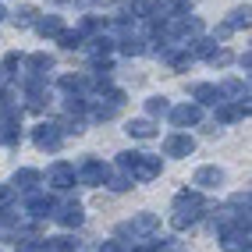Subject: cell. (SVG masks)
I'll return each instance as SVG.
<instances>
[{
	"label": "cell",
	"instance_id": "obj_1",
	"mask_svg": "<svg viewBox=\"0 0 252 252\" xmlns=\"http://www.w3.org/2000/svg\"><path fill=\"white\" fill-rule=\"evenodd\" d=\"M32 142H36L43 153H57V149L64 146V131L54 121H39L36 128H32Z\"/></svg>",
	"mask_w": 252,
	"mask_h": 252
},
{
	"label": "cell",
	"instance_id": "obj_2",
	"mask_svg": "<svg viewBox=\"0 0 252 252\" xmlns=\"http://www.w3.org/2000/svg\"><path fill=\"white\" fill-rule=\"evenodd\" d=\"M163 153L174 157V160H189V157L195 153V139H192L185 128H178V131H171V135L163 139Z\"/></svg>",
	"mask_w": 252,
	"mask_h": 252
},
{
	"label": "cell",
	"instance_id": "obj_3",
	"mask_svg": "<svg viewBox=\"0 0 252 252\" xmlns=\"http://www.w3.org/2000/svg\"><path fill=\"white\" fill-rule=\"evenodd\" d=\"M107 174H110V167H107L103 160H96V157H86V160L75 167V178H78L82 185H103Z\"/></svg>",
	"mask_w": 252,
	"mask_h": 252
},
{
	"label": "cell",
	"instance_id": "obj_4",
	"mask_svg": "<svg viewBox=\"0 0 252 252\" xmlns=\"http://www.w3.org/2000/svg\"><path fill=\"white\" fill-rule=\"evenodd\" d=\"M46 181H50V189H54V192H68V189H75V185H78V178H75V163L57 160L54 167H50Z\"/></svg>",
	"mask_w": 252,
	"mask_h": 252
},
{
	"label": "cell",
	"instance_id": "obj_5",
	"mask_svg": "<svg viewBox=\"0 0 252 252\" xmlns=\"http://www.w3.org/2000/svg\"><path fill=\"white\" fill-rule=\"evenodd\" d=\"M22 199H25V206H29V217H36V220H46L50 213H54V199H50L46 192H39V189H29V192H22Z\"/></svg>",
	"mask_w": 252,
	"mask_h": 252
},
{
	"label": "cell",
	"instance_id": "obj_6",
	"mask_svg": "<svg viewBox=\"0 0 252 252\" xmlns=\"http://www.w3.org/2000/svg\"><path fill=\"white\" fill-rule=\"evenodd\" d=\"M167 117H171L174 128H195L199 121H203V107L199 103H178V107L167 110Z\"/></svg>",
	"mask_w": 252,
	"mask_h": 252
},
{
	"label": "cell",
	"instance_id": "obj_7",
	"mask_svg": "<svg viewBox=\"0 0 252 252\" xmlns=\"http://www.w3.org/2000/svg\"><path fill=\"white\" fill-rule=\"evenodd\" d=\"M22 142V117L18 110L0 114V146H18Z\"/></svg>",
	"mask_w": 252,
	"mask_h": 252
},
{
	"label": "cell",
	"instance_id": "obj_8",
	"mask_svg": "<svg viewBox=\"0 0 252 252\" xmlns=\"http://www.w3.org/2000/svg\"><path fill=\"white\" fill-rule=\"evenodd\" d=\"M174 210H181V213H192L195 220H199V213L206 210L203 189H185V192H178V195H174Z\"/></svg>",
	"mask_w": 252,
	"mask_h": 252
},
{
	"label": "cell",
	"instance_id": "obj_9",
	"mask_svg": "<svg viewBox=\"0 0 252 252\" xmlns=\"http://www.w3.org/2000/svg\"><path fill=\"white\" fill-rule=\"evenodd\" d=\"M220 249L224 252H249V227H242V224L224 227L220 231Z\"/></svg>",
	"mask_w": 252,
	"mask_h": 252
},
{
	"label": "cell",
	"instance_id": "obj_10",
	"mask_svg": "<svg viewBox=\"0 0 252 252\" xmlns=\"http://www.w3.org/2000/svg\"><path fill=\"white\" fill-rule=\"evenodd\" d=\"M54 217L57 224H64V227H82V220H86V210H82L78 203H61V206H54Z\"/></svg>",
	"mask_w": 252,
	"mask_h": 252
},
{
	"label": "cell",
	"instance_id": "obj_11",
	"mask_svg": "<svg viewBox=\"0 0 252 252\" xmlns=\"http://www.w3.org/2000/svg\"><path fill=\"white\" fill-rule=\"evenodd\" d=\"M224 181H227V174H224L217 163L199 167V171H195V178H192V185H195V189H220Z\"/></svg>",
	"mask_w": 252,
	"mask_h": 252
},
{
	"label": "cell",
	"instance_id": "obj_12",
	"mask_svg": "<svg viewBox=\"0 0 252 252\" xmlns=\"http://www.w3.org/2000/svg\"><path fill=\"white\" fill-rule=\"evenodd\" d=\"M160 171H163V160L160 157H139V163L131 167V178H139V181H153V178H160Z\"/></svg>",
	"mask_w": 252,
	"mask_h": 252
},
{
	"label": "cell",
	"instance_id": "obj_13",
	"mask_svg": "<svg viewBox=\"0 0 252 252\" xmlns=\"http://www.w3.org/2000/svg\"><path fill=\"white\" fill-rule=\"evenodd\" d=\"M131 234H135V238H142V234H153L157 227H160V217L157 213H149V210H142V213H135L131 217Z\"/></svg>",
	"mask_w": 252,
	"mask_h": 252
},
{
	"label": "cell",
	"instance_id": "obj_14",
	"mask_svg": "<svg viewBox=\"0 0 252 252\" xmlns=\"http://www.w3.org/2000/svg\"><path fill=\"white\" fill-rule=\"evenodd\" d=\"M32 29H36L43 39H54L57 32L64 29V18H57V14H39V18L32 22Z\"/></svg>",
	"mask_w": 252,
	"mask_h": 252
},
{
	"label": "cell",
	"instance_id": "obj_15",
	"mask_svg": "<svg viewBox=\"0 0 252 252\" xmlns=\"http://www.w3.org/2000/svg\"><path fill=\"white\" fill-rule=\"evenodd\" d=\"M46 71H54V57H50V54H32V57H25V75L46 78Z\"/></svg>",
	"mask_w": 252,
	"mask_h": 252
},
{
	"label": "cell",
	"instance_id": "obj_16",
	"mask_svg": "<svg viewBox=\"0 0 252 252\" xmlns=\"http://www.w3.org/2000/svg\"><path fill=\"white\" fill-rule=\"evenodd\" d=\"M39 181H43V174L36 171V167H18L14 171V189H22V192H29V189H39Z\"/></svg>",
	"mask_w": 252,
	"mask_h": 252
},
{
	"label": "cell",
	"instance_id": "obj_17",
	"mask_svg": "<svg viewBox=\"0 0 252 252\" xmlns=\"http://www.w3.org/2000/svg\"><path fill=\"white\" fill-rule=\"evenodd\" d=\"M125 131L131 139H153L157 135V125H153V117H135V121H128Z\"/></svg>",
	"mask_w": 252,
	"mask_h": 252
},
{
	"label": "cell",
	"instance_id": "obj_18",
	"mask_svg": "<svg viewBox=\"0 0 252 252\" xmlns=\"http://www.w3.org/2000/svg\"><path fill=\"white\" fill-rule=\"evenodd\" d=\"M39 245H43V252H78V238H75V234H57V238H46Z\"/></svg>",
	"mask_w": 252,
	"mask_h": 252
},
{
	"label": "cell",
	"instance_id": "obj_19",
	"mask_svg": "<svg viewBox=\"0 0 252 252\" xmlns=\"http://www.w3.org/2000/svg\"><path fill=\"white\" fill-rule=\"evenodd\" d=\"M220 99V93H217V86H210V82H199V86H192V103L199 107H210Z\"/></svg>",
	"mask_w": 252,
	"mask_h": 252
},
{
	"label": "cell",
	"instance_id": "obj_20",
	"mask_svg": "<svg viewBox=\"0 0 252 252\" xmlns=\"http://www.w3.org/2000/svg\"><path fill=\"white\" fill-rule=\"evenodd\" d=\"M128 14L131 18H153V14H163L157 0H128Z\"/></svg>",
	"mask_w": 252,
	"mask_h": 252
},
{
	"label": "cell",
	"instance_id": "obj_21",
	"mask_svg": "<svg viewBox=\"0 0 252 252\" xmlns=\"http://www.w3.org/2000/svg\"><path fill=\"white\" fill-rule=\"evenodd\" d=\"M189 46H192V50H189L192 57L206 61V57L213 54V50H217V39H213V36H195V39H189Z\"/></svg>",
	"mask_w": 252,
	"mask_h": 252
},
{
	"label": "cell",
	"instance_id": "obj_22",
	"mask_svg": "<svg viewBox=\"0 0 252 252\" xmlns=\"http://www.w3.org/2000/svg\"><path fill=\"white\" fill-rule=\"evenodd\" d=\"M64 114L68 117H86L89 114V103L82 93H68V99H64Z\"/></svg>",
	"mask_w": 252,
	"mask_h": 252
},
{
	"label": "cell",
	"instance_id": "obj_23",
	"mask_svg": "<svg viewBox=\"0 0 252 252\" xmlns=\"http://www.w3.org/2000/svg\"><path fill=\"white\" fill-rule=\"evenodd\" d=\"M217 93H220V99H224V96H231V99H242V96L249 93V86H245L242 78H224V82H220V89H217Z\"/></svg>",
	"mask_w": 252,
	"mask_h": 252
},
{
	"label": "cell",
	"instance_id": "obj_24",
	"mask_svg": "<svg viewBox=\"0 0 252 252\" xmlns=\"http://www.w3.org/2000/svg\"><path fill=\"white\" fill-rule=\"evenodd\" d=\"M110 50H114V39H110V36H96V39H89V57H93V61L110 57Z\"/></svg>",
	"mask_w": 252,
	"mask_h": 252
},
{
	"label": "cell",
	"instance_id": "obj_25",
	"mask_svg": "<svg viewBox=\"0 0 252 252\" xmlns=\"http://www.w3.org/2000/svg\"><path fill=\"white\" fill-rule=\"evenodd\" d=\"M36 18H39V7H32V4H25V7H18V11L11 14V22L18 25V29H29Z\"/></svg>",
	"mask_w": 252,
	"mask_h": 252
},
{
	"label": "cell",
	"instance_id": "obj_26",
	"mask_svg": "<svg viewBox=\"0 0 252 252\" xmlns=\"http://www.w3.org/2000/svg\"><path fill=\"white\" fill-rule=\"evenodd\" d=\"M54 39H57V43H61L64 50H82V39H86V36H82L78 29H75V32H71V29H61Z\"/></svg>",
	"mask_w": 252,
	"mask_h": 252
},
{
	"label": "cell",
	"instance_id": "obj_27",
	"mask_svg": "<svg viewBox=\"0 0 252 252\" xmlns=\"http://www.w3.org/2000/svg\"><path fill=\"white\" fill-rule=\"evenodd\" d=\"M167 110H171V99L167 96H149L146 99V117H163Z\"/></svg>",
	"mask_w": 252,
	"mask_h": 252
},
{
	"label": "cell",
	"instance_id": "obj_28",
	"mask_svg": "<svg viewBox=\"0 0 252 252\" xmlns=\"http://www.w3.org/2000/svg\"><path fill=\"white\" fill-rule=\"evenodd\" d=\"M249 14H252V11H249V4H245V7H234V11L227 14V25H231V32L249 29Z\"/></svg>",
	"mask_w": 252,
	"mask_h": 252
},
{
	"label": "cell",
	"instance_id": "obj_29",
	"mask_svg": "<svg viewBox=\"0 0 252 252\" xmlns=\"http://www.w3.org/2000/svg\"><path fill=\"white\" fill-rule=\"evenodd\" d=\"M103 185H107L110 192H128V189H131V174H125V171H121V174H107Z\"/></svg>",
	"mask_w": 252,
	"mask_h": 252
},
{
	"label": "cell",
	"instance_id": "obj_30",
	"mask_svg": "<svg viewBox=\"0 0 252 252\" xmlns=\"http://www.w3.org/2000/svg\"><path fill=\"white\" fill-rule=\"evenodd\" d=\"M139 157H142L139 149H125V153H117V167H121L125 174H131V167L139 163Z\"/></svg>",
	"mask_w": 252,
	"mask_h": 252
},
{
	"label": "cell",
	"instance_id": "obj_31",
	"mask_svg": "<svg viewBox=\"0 0 252 252\" xmlns=\"http://www.w3.org/2000/svg\"><path fill=\"white\" fill-rule=\"evenodd\" d=\"M57 128L64 131V135H82V131H86V125H82V117H68V114H64V121H61Z\"/></svg>",
	"mask_w": 252,
	"mask_h": 252
},
{
	"label": "cell",
	"instance_id": "obj_32",
	"mask_svg": "<svg viewBox=\"0 0 252 252\" xmlns=\"http://www.w3.org/2000/svg\"><path fill=\"white\" fill-rule=\"evenodd\" d=\"M89 114H93V121H110V117L117 114V107H114V103H107V99H103V103L89 107Z\"/></svg>",
	"mask_w": 252,
	"mask_h": 252
},
{
	"label": "cell",
	"instance_id": "obj_33",
	"mask_svg": "<svg viewBox=\"0 0 252 252\" xmlns=\"http://www.w3.org/2000/svg\"><path fill=\"white\" fill-rule=\"evenodd\" d=\"M206 61L213 64V68H227V64L234 61V54H231V50H224V46H217V50H213V54H210Z\"/></svg>",
	"mask_w": 252,
	"mask_h": 252
},
{
	"label": "cell",
	"instance_id": "obj_34",
	"mask_svg": "<svg viewBox=\"0 0 252 252\" xmlns=\"http://www.w3.org/2000/svg\"><path fill=\"white\" fill-rule=\"evenodd\" d=\"M103 25H107V22H99L96 14H86V18L78 22V32H82V36H93V32H99Z\"/></svg>",
	"mask_w": 252,
	"mask_h": 252
},
{
	"label": "cell",
	"instance_id": "obj_35",
	"mask_svg": "<svg viewBox=\"0 0 252 252\" xmlns=\"http://www.w3.org/2000/svg\"><path fill=\"white\" fill-rule=\"evenodd\" d=\"M57 86H61V93H82V75H61Z\"/></svg>",
	"mask_w": 252,
	"mask_h": 252
},
{
	"label": "cell",
	"instance_id": "obj_36",
	"mask_svg": "<svg viewBox=\"0 0 252 252\" xmlns=\"http://www.w3.org/2000/svg\"><path fill=\"white\" fill-rule=\"evenodd\" d=\"M192 224H195V217H192V213H181V210L171 213V227H174V231H189Z\"/></svg>",
	"mask_w": 252,
	"mask_h": 252
},
{
	"label": "cell",
	"instance_id": "obj_37",
	"mask_svg": "<svg viewBox=\"0 0 252 252\" xmlns=\"http://www.w3.org/2000/svg\"><path fill=\"white\" fill-rule=\"evenodd\" d=\"M18 224H22V217H14V210L0 206V227H4V231H14Z\"/></svg>",
	"mask_w": 252,
	"mask_h": 252
},
{
	"label": "cell",
	"instance_id": "obj_38",
	"mask_svg": "<svg viewBox=\"0 0 252 252\" xmlns=\"http://www.w3.org/2000/svg\"><path fill=\"white\" fill-rule=\"evenodd\" d=\"M99 252H131V249H125V242H121V238H110V242L99 245Z\"/></svg>",
	"mask_w": 252,
	"mask_h": 252
},
{
	"label": "cell",
	"instance_id": "obj_39",
	"mask_svg": "<svg viewBox=\"0 0 252 252\" xmlns=\"http://www.w3.org/2000/svg\"><path fill=\"white\" fill-rule=\"evenodd\" d=\"M231 206L234 210H249V192H234L231 195Z\"/></svg>",
	"mask_w": 252,
	"mask_h": 252
},
{
	"label": "cell",
	"instance_id": "obj_40",
	"mask_svg": "<svg viewBox=\"0 0 252 252\" xmlns=\"http://www.w3.org/2000/svg\"><path fill=\"white\" fill-rule=\"evenodd\" d=\"M227 36H231V25H227V22L213 29V39H227Z\"/></svg>",
	"mask_w": 252,
	"mask_h": 252
},
{
	"label": "cell",
	"instance_id": "obj_41",
	"mask_svg": "<svg viewBox=\"0 0 252 252\" xmlns=\"http://www.w3.org/2000/svg\"><path fill=\"white\" fill-rule=\"evenodd\" d=\"M11 203V185H0V206Z\"/></svg>",
	"mask_w": 252,
	"mask_h": 252
},
{
	"label": "cell",
	"instance_id": "obj_42",
	"mask_svg": "<svg viewBox=\"0 0 252 252\" xmlns=\"http://www.w3.org/2000/svg\"><path fill=\"white\" fill-rule=\"evenodd\" d=\"M238 64H242V68H245V75H249V68H252V54H249V50H245V54L238 57Z\"/></svg>",
	"mask_w": 252,
	"mask_h": 252
},
{
	"label": "cell",
	"instance_id": "obj_43",
	"mask_svg": "<svg viewBox=\"0 0 252 252\" xmlns=\"http://www.w3.org/2000/svg\"><path fill=\"white\" fill-rule=\"evenodd\" d=\"M57 4H75V0H57Z\"/></svg>",
	"mask_w": 252,
	"mask_h": 252
}]
</instances>
